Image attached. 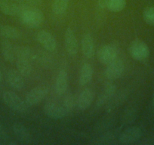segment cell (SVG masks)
Returning a JSON list of instances; mask_svg holds the SVG:
<instances>
[{
	"label": "cell",
	"mask_w": 154,
	"mask_h": 145,
	"mask_svg": "<svg viewBox=\"0 0 154 145\" xmlns=\"http://www.w3.org/2000/svg\"><path fill=\"white\" fill-rule=\"evenodd\" d=\"M93 76V68L90 63H85L82 66L79 72V83L80 85H85L91 80Z\"/></svg>",
	"instance_id": "cell-20"
},
{
	"label": "cell",
	"mask_w": 154,
	"mask_h": 145,
	"mask_svg": "<svg viewBox=\"0 0 154 145\" xmlns=\"http://www.w3.org/2000/svg\"><path fill=\"white\" fill-rule=\"evenodd\" d=\"M16 66L17 71L23 76H30L32 72V62L21 58L16 59Z\"/></svg>",
	"instance_id": "cell-23"
},
{
	"label": "cell",
	"mask_w": 154,
	"mask_h": 145,
	"mask_svg": "<svg viewBox=\"0 0 154 145\" xmlns=\"http://www.w3.org/2000/svg\"><path fill=\"white\" fill-rule=\"evenodd\" d=\"M37 40L46 51L54 52L57 48V41L55 37L46 30H41L36 35Z\"/></svg>",
	"instance_id": "cell-8"
},
{
	"label": "cell",
	"mask_w": 154,
	"mask_h": 145,
	"mask_svg": "<svg viewBox=\"0 0 154 145\" xmlns=\"http://www.w3.org/2000/svg\"><path fill=\"white\" fill-rule=\"evenodd\" d=\"M2 100L4 103L11 110L18 113H25L27 110V104L26 102L11 91H5L2 94Z\"/></svg>",
	"instance_id": "cell-2"
},
{
	"label": "cell",
	"mask_w": 154,
	"mask_h": 145,
	"mask_svg": "<svg viewBox=\"0 0 154 145\" xmlns=\"http://www.w3.org/2000/svg\"><path fill=\"white\" fill-rule=\"evenodd\" d=\"M6 2H7V0H0V8H2V5H5Z\"/></svg>",
	"instance_id": "cell-34"
},
{
	"label": "cell",
	"mask_w": 154,
	"mask_h": 145,
	"mask_svg": "<svg viewBox=\"0 0 154 145\" xmlns=\"http://www.w3.org/2000/svg\"><path fill=\"white\" fill-rule=\"evenodd\" d=\"M143 18L148 25L154 26V6H149L144 8Z\"/></svg>",
	"instance_id": "cell-28"
},
{
	"label": "cell",
	"mask_w": 154,
	"mask_h": 145,
	"mask_svg": "<svg viewBox=\"0 0 154 145\" xmlns=\"http://www.w3.org/2000/svg\"><path fill=\"white\" fill-rule=\"evenodd\" d=\"M36 59L39 60L40 63H42L45 66H49L51 64V59L50 56L48 55V54H46V53L41 52L36 54Z\"/></svg>",
	"instance_id": "cell-31"
},
{
	"label": "cell",
	"mask_w": 154,
	"mask_h": 145,
	"mask_svg": "<svg viewBox=\"0 0 154 145\" xmlns=\"http://www.w3.org/2000/svg\"><path fill=\"white\" fill-rule=\"evenodd\" d=\"M13 132L16 138L21 143L28 144L32 141L30 132L23 124L20 123V122L14 123L13 125Z\"/></svg>",
	"instance_id": "cell-14"
},
{
	"label": "cell",
	"mask_w": 154,
	"mask_h": 145,
	"mask_svg": "<svg viewBox=\"0 0 154 145\" xmlns=\"http://www.w3.org/2000/svg\"><path fill=\"white\" fill-rule=\"evenodd\" d=\"M142 136V131L135 126L129 127L122 131L119 137V142L122 144H131L140 140Z\"/></svg>",
	"instance_id": "cell-9"
},
{
	"label": "cell",
	"mask_w": 154,
	"mask_h": 145,
	"mask_svg": "<svg viewBox=\"0 0 154 145\" xmlns=\"http://www.w3.org/2000/svg\"><path fill=\"white\" fill-rule=\"evenodd\" d=\"M25 8H26L23 0H7L5 5L0 8V11L5 15L19 16Z\"/></svg>",
	"instance_id": "cell-7"
},
{
	"label": "cell",
	"mask_w": 154,
	"mask_h": 145,
	"mask_svg": "<svg viewBox=\"0 0 154 145\" xmlns=\"http://www.w3.org/2000/svg\"><path fill=\"white\" fill-rule=\"evenodd\" d=\"M49 89L46 85H38L32 88L27 93L25 97V102L29 106H34L42 101L48 94Z\"/></svg>",
	"instance_id": "cell-4"
},
{
	"label": "cell",
	"mask_w": 154,
	"mask_h": 145,
	"mask_svg": "<svg viewBox=\"0 0 154 145\" xmlns=\"http://www.w3.org/2000/svg\"><path fill=\"white\" fill-rule=\"evenodd\" d=\"M0 35L8 39H18L21 36V32L14 26L10 25H1Z\"/></svg>",
	"instance_id": "cell-21"
},
{
	"label": "cell",
	"mask_w": 154,
	"mask_h": 145,
	"mask_svg": "<svg viewBox=\"0 0 154 145\" xmlns=\"http://www.w3.org/2000/svg\"><path fill=\"white\" fill-rule=\"evenodd\" d=\"M128 96V91L125 88L120 90V91L119 92H116L114 95L111 97L110 100L108 101V103L105 105L106 111H111L122 104L127 99Z\"/></svg>",
	"instance_id": "cell-16"
},
{
	"label": "cell",
	"mask_w": 154,
	"mask_h": 145,
	"mask_svg": "<svg viewBox=\"0 0 154 145\" xmlns=\"http://www.w3.org/2000/svg\"><path fill=\"white\" fill-rule=\"evenodd\" d=\"M2 79H3V76H2V72L1 69H0V82H2Z\"/></svg>",
	"instance_id": "cell-35"
},
{
	"label": "cell",
	"mask_w": 154,
	"mask_h": 145,
	"mask_svg": "<svg viewBox=\"0 0 154 145\" xmlns=\"http://www.w3.org/2000/svg\"><path fill=\"white\" fill-rule=\"evenodd\" d=\"M6 81L9 86L14 90H21L24 87L23 76L15 69H9L7 72Z\"/></svg>",
	"instance_id": "cell-13"
},
{
	"label": "cell",
	"mask_w": 154,
	"mask_h": 145,
	"mask_svg": "<svg viewBox=\"0 0 154 145\" xmlns=\"http://www.w3.org/2000/svg\"><path fill=\"white\" fill-rule=\"evenodd\" d=\"M130 54L136 60L143 61L149 55V48L146 42L140 39L132 41L129 48Z\"/></svg>",
	"instance_id": "cell-3"
},
{
	"label": "cell",
	"mask_w": 154,
	"mask_h": 145,
	"mask_svg": "<svg viewBox=\"0 0 154 145\" xmlns=\"http://www.w3.org/2000/svg\"><path fill=\"white\" fill-rule=\"evenodd\" d=\"M65 47L68 54L71 57H75L78 52V42L75 32L71 28L68 27L64 35Z\"/></svg>",
	"instance_id": "cell-11"
},
{
	"label": "cell",
	"mask_w": 154,
	"mask_h": 145,
	"mask_svg": "<svg viewBox=\"0 0 154 145\" xmlns=\"http://www.w3.org/2000/svg\"><path fill=\"white\" fill-rule=\"evenodd\" d=\"M16 55L17 58L24 59L31 62L36 60V53L32 48L27 46L16 47Z\"/></svg>",
	"instance_id": "cell-22"
},
{
	"label": "cell",
	"mask_w": 154,
	"mask_h": 145,
	"mask_svg": "<svg viewBox=\"0 0 154 145\" xmlns=\"http://www.w3.org/2000/svg\"><path fill=\"white\" fill-rule=\"evenodd\" d=\"M115 134L112 132H107L106 134H103L100 137H97L94 140V141L91 142L94 144H106V143H110L111 141L115 139Z\"/></svg>",
	"instance_id": "cell-29"
},
{
	"label": "cell",
	"mask_w": 154,
	"mask_h": 145,
	"mask_svg": "<svg viewBox=\"0 0 154 145\" xmlns=\"http://www.w3.org/2000/svg\"><path fill=\"white\" fill-rule=\"evenodd\" d=\"M19 17L21 23L29 28L40 26L45 20L43 12L38 8H25Z\"/></svg>",
	"instance_id": "cell-1"
},
{
	"label": "cell",
	"mask_w": 154,
	"mask_h": 145,
	"mask_svg": "<svg viewBox=\"0 0 154 145\" xmlns=\"http://www.w3.org/2000/svg\"><path fill=\"white\" fill-rule=\"evenodd\" d=\"M126 6V0H108L106 8L112 12H119Z\"/></svg>",
	"instance_id": "cell-25"
},
{
	"label": "cell",
	"mask_w": 154,
	"mask_h": 145,
	"mask_svg": "<svg viewBox=\"0 0 154 145\" xmlns=\"http://www.w3.org/2000/svg\"><path fill=\"white\" fill-rule=\"evenodd\" d=\"M108 0H97V4L98 6L101 8H106V5H107Z\"/></svg>",
	"instance_id": "cell-33"
},
{
	"label": "cell",
	"mask_w": 154,
	"mask_h": 145,
	"mask_svg": "<svg viewBox=\"0 0 154 145\" xmlns=\"http://www.w3.org/2000/svg\"><path fill=\"white\" fill-rule=\"evenodd\" d=\"M17 142L12 141L8 137L3 125L0 122V144H16Z\"/></svg>",
	"instance_id": "cell-30"
},
{
	"label": "cell",
	"mask_w": 154,
	"mask_h": 145,
	"mask_svg": "<svg viewBox=\"0 0 154 145\" xmlns=\"http://www.w3.org/2000/svg\"><path fill=\"white\" fill-rule=\"evenodd\" d=\"M82 50L84 56L91 58L94 54V43L92 36L89 33H85L82 39Z\"/></svg>",
	"instance_id": "cell-19"
},
{
	"label": "cell",
	"mask_w": 154,
	"mask_h": 145,
	"mask_svg": "<svg viewBox=\"0 0 154 145\" xmlns=\"http://www.w3.org/2000/svg\"><path fill=\"white\" fill-rule=\"evenodd\" d=\"M106 66L104 74L106 79L109 80H115L120 78L125 71L124 63L119 59H116Z\"/></svg>",
	"instance_id": "cell-6"
},
{
	"label": "cell",
	"mask_w": 154,
	"mask_h": 145,
	"mask_svg": "<svg viewBox=\"0 0 154 145\" xmlns=\"http://www.w3.org/2000/svg\"><path fill=\"white\" fill-rule=\"evenodd\" d=\"M152 106H154V91L152 93Z\"/></svg>",
	"instance_id": "cell-36"
},
{
	"label": "cell",
	"mask_w": 154,
	"mask_h": 145,
	"mask_svg": "<svg viewBox=\"0 0 154 145\" xmlns=\"http://www.w3.org/2000/svg\"><path fill=\"white\" fill-rule=\"evenodd\" d=\"M1 51L4 59L9 63L16 61V47L8 40H3L1 42Z\"/></svg>",
	"instance_id": "cell-18"
},
{
	"label": "cell",
	"mask_w": 154,
	"mask_h": 145,
	"mask_svg": "<svg viewBox=\"0 0 154 145\" xmlns=\"http://www.w3.org/2000/svg\"><path fill=\"white\" fill-rule=\"evenodd\" d=\"M136 112L133 108H128L125 110L122 116V122L123 125H128L135 119Z\"/></svg>",
	"instance_id": "cell-27"
},
{
	"label": "cell",
	"mask_w": 154,
	"mask_h": 145,
	"mask_svg": "<svg viewBox=\"0 0 154 145\" xmlns=\"http://www.w3.org/2000/svg\"><path fill=\"white\" fill-rule=\"evenodd\" d=\"M69 0H54L52 5V11L56 15H61L66 11Z\"/></svg>",
	"instance_id": "cell-24"
},
{
	"label": "cell",
	"mask_w": 154,
	"mask_h": 145,
	"mask_svg": "<svg viewBox=\"0 0 154 145\" xmlns=\"http://www.w3.org/2000/svg\"><path fill=\"white\" fill-rule=\"evenodd\" d=\"M117 90V87L114 84L109 83L105 85L99 95L97 96V100H96V106L97 107H101V106H105L108 103L111 97L114 95Z\"/></svg>",
	"instance_id": "cell-12"
},
{
	"label": "cell",
	"mask_w": 154,
	"mask_h": 145,
	"mask_svg": "<svg viewBox=\"0 0 154 145\" xmlns=\"http://www.w3.org/2000/svg\"><path fill=\"white\" fill-rule=\"evenodd\" d=\"M68 87V75L66 71L61 69L59 71L58 74L56 77L54 90L57 95H63L66 92Z\"/></svg>",
	"instance_id": "cell-17"
},
{
	"label": "cell",
	"mask_w": 154,
	"mask_h": 145,
	"mask_svg": "<svg viewBox=\"0 0 154 145\" xmlns=\"http://www.w3.org/2000/svg\"><path fill=\"white\" fill-rule=\"evenodd\" d=\"M26 8H36L42 3L43 0H23Z\"/></svg>",
	"instance_id": "cell-32"
},
{
	"label": "cell",
	"mask_w": 154,
	"mask_h": 145,
	"mask_svg": "<svg viewBox=\"0 0 154 145\" xmlns=\"http://www.w3.org/2000/svg\"><path fill=\"white\" fill-rule=\"evenodd\" d=\"M75 105H76V99H75V96L72 93H69V94H66V97H64V100H63V106H64L66 111L69 113H70L71 111L73 110Z\"/></svg>",
	"instance_id": "cell-26"
},
{
	"label": "cell",
	"mask_w": 154,
	"mask_h": 145,
	"mask_svg": "<svg viewBox=\"0 0 154 145\" xmlns=\"http://www.w3.org/2000/svg\"><path fill=\"white\" fill-rule=\"evenodd\" d=\"M94 92L90 88L83 90L76 99V106L79 110H85L88 109L94 100Z\"/></svg>",
	"instance_id": "cell-15"
},
{
	"label": "cell",
	"mask_w": 154,
	"mask_h": 145,
	"mask_svg": "<svg viewBox=\"0 0 154 145\" xmlns=\"http://www.w3.org/2000/svg\"><path fill=\"white\" fill-rule=\"evenodd\" d=\"M117 50L113 45H106L100 47L97 51V57L100 63L109 64V63L117 59Z\"/></svg>",
	"instance_id": "cell-10"
},
{
	"label": "cell",
	"mask_w": 154,
	"mask_h": 145,
	"mask_svg": "<svg viewBox=\"0 0 154 145\" xmlns=\"http://www.w3.org/2000/svg\"><path fill=\"white\" fill-rule=\"evenodd\" d=\"M43 110L48 117L53 119H63L69 114L63 105L58 104L54 102H48L45 104Z\"/></svg>",
	"instance_id": "cell-5"
}]
</instances>
